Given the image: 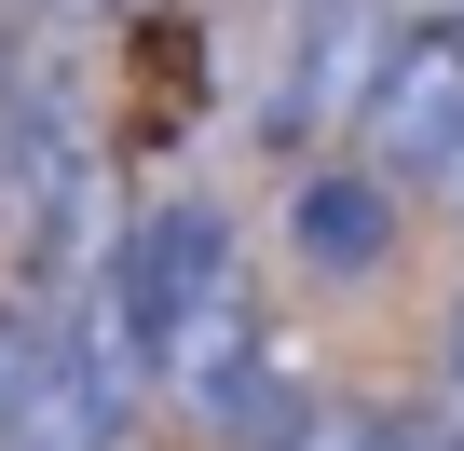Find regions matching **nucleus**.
I'll return each mask as SVG.
<instances>
[{
	"instance_id": "nucleus-1",
	"label": "nucleus",
	"mask_w": 464,
	"mask_h": 451,
	"mask_svg": "<svg viewBox=\"0 0 464 451\" xmlns=\"http://www.w3.org/2000/svg\"><path fill=\"white\" fill-rule=\"evenodd\" d=\"M150 383H164V410L178 424H205V437H232L246 451L260 424H274V342H260V274L246 260H205L191 274V301L164 315V342H150Z\"/></svg>"
},
{
	"instance_id": "nucleus-2",
	"label": "nucleus",
	"mask_w": 464,
	"mask_h": 451,
	"mask_svg": "<svg viewBox=\"0 0 464 451\" xmlns=\"http://www.w3.org/2000/svg\"><path fill=\"white\" fill-rule=\"evenodd\" d=\"M342 137L369 151L382 191L396 178H437L464 151V15H396V42H382V69H369V96H355Z\"/></svg>"
},
{
	"instance_id": "nucleus-3",
	"label": "nucleus",
	"mask_w": 464,
	"mask_h": 451,
	"mask_svg": "<svg viewBox=\"0 0 464 451\" xmlns=\"http://www.w3.org/2000/svg\"><path fill=\"white\" fill-rule=\"evenodd\" d=\"M382 42H396V0H314V15H301V55H287V96L260 110V137H328V123H355Z\"/></svg>"
},
{
	"instance_id": "nucleus-4",
	"label": "nucleus",
	"mask_w": 464,
	"mask_h": 451,
	"mask_svg": "<svg viewBox=\"0 0 464 451\" xmlns=\"http://www.w3.org/2000/svg\"><path fill=\"white\" fill-rule=\"evenodd\" d=\"M287 260H301L314 288H369V274L396 260V191H382L369 164H314V178L287 191Z\"/></svg>"
},
{
	"instance_id": "nucleus-5",
	"label": "nucleus",
	"mask_w": 464,
	"mask_h": 451,
	"mask_svg": "<svg viewBox=\"0 0 464 451\" xmlns=\"http://www.w3.org/2000/svg\"><path fill=\"white\" fill-rule=\"evenodd\" d=\"M246 451H369V410L355 397H274V424Z\"/></svg>"
},
{
	"instance_id": "nucleus-6",
	"label": "nucleus",
	"mask_w": 464,
	"mask_h": 451,
	"mask_svg": "<svg viewBox=\"0 0 464 451\" xmlns=\"http://www.w3.org/2000/svg\"><path fill=\"white\" fill-rule=\"evenodd\" d=\"M369 451H450V424H410L396 410V424H369Z\"/></svg>"
},
{
	"instance_id": "nucleus-7",
	"label": "nucleus",
	"mask_w": 464,
	"mask_h": 451,
	"mask_svg": "<svg viewBox=\"0 0 464 451\" xmlns=\"http://www.w3.org/2000/svg\"><path fill=\"white\" fill-rule=\"evenodd\" d=\"M437 191H450V205H464V151H450V164H437Z\"/></svg>"
},
{
	"instance_id": "nucleus-8",
	"label": "nucleus",
	"mask_w": 464,
	"mask_h": 451,
	"mask_svg": "<svg viewBox=\"0 0 464 451\" xmlns=\"http://www.w3.org/2000/svg\"><path fill=\"white\" fill-rule=\"evenodd\" d=\"M450 383H464V315H450Z\"/></svg>"
},
{
	"instance_id": "nucleus-9",
	"label": "nucleus",
	"mask_w": 464,
	"mask_h": 451,
	"mask_svg": "<svg viewBox=\"0 0 464 451\" xmlns=\"http://www.w3.org/2000/svg\"><path fill=\"white\" fill-rule=\"evenodd\" d=\"M450 451H464V424H450Z\"/></svg>"
}]
</instances>
